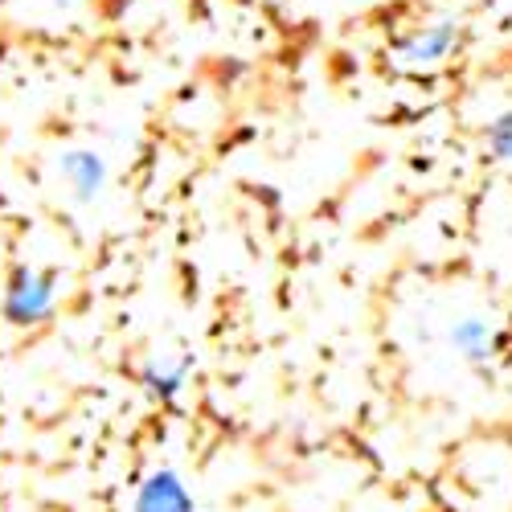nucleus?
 Wrapping results in <instances>:
<instances>
[{
	"label": "nucleus",
	"mask_w": 512,
	"mask_h": 512,
	"mask_svg": "<svg viewBox=\"0 0 512 512\" xmlns=\"http://www.w3.org/2000/svg\"><path fill=\"white\" fill-rule=\"evenodd\" d=\"M50 312H54V279L21 267L13 275V283H9V295H5L9 324H37V320H46Z\"/></svg>",
	"instance_id": "nucleus-1"
},
{
	"label": "nucleus",
	"mask_w": 512,
	"mask_h": 512,
	"mask_svg": "<svg viewBox=\"0 0 512 512\" xmlns=\"http://www.w3.org/2000/svg\"><path fill=\"white\" fill-rule=\"evenodd\" d=\"M58 173H62L66 189L74 193V201H82V205L99 201L103 189H107V177H111L107 160L95 148H70V152H62L58 156Z\"/></svg>",
	"instance_id": "nucleus-2"
},
{
	"label": "nucleus",
	"mask_w": 512,
	"mask_h": 512,
	"mask_svg": "<svg viewBox=\"0 0 512 512\" xmlns=\"http://www.w3.org/2000/svg\"><path fill=\"white\" fill-rule=\"evenodd\" d=\"M136 512H193V496L177 472H152L136 492Z\"/></svg>",
	"instance_id": "nucleus-3"
},
{
	"label": "nucleus",
	"mask_w": 512,
	"mask_h": 512,
	"mask_svg": "<svg viewBox=\"0 0 512 512\" xmlns=\"http://www.w3.org/2000/svg\"><path fill=\"white\" fill-rule=\"evenodd\" d=\"M451 345L459 349L463 361L484 365V361L496 357V349H500V332H496V324H488V320H480V316H467V320H459V324L451 328Z\"/></svg>",
	"instance_id": "nucleus-4"
},
{
	"label": "nucleus",
	"mask_w": 512,
	"mask_h": 512,
	"mask_svg": "<svg viewBox=\"0 0 512 512\" xmlns=\"http://www.w3.org/2000/svg\"><path fill=\"white\" fill-rule=\"evenodd\" d=\"M455 46V25L451 21H439V25H426L422 33H414L406 46L398 50V58L406 66H431V62H443Z\"/></svg>",
	"instance_id": "nucleus-5"
},
{
	"label": "nucleus",
	"mask_w": 512,
	"mask_h": 512,
	"mask_svg": "<svg viewBox=\"0 0 512 512\" xmlns=\"http://www.w3.org/2000/svg\"><path fill=\"white\" fill-rule=\"evenodd\" d=\"M185 373H189V357H181V361L156 357V361H148V369H144V386H148L152 398L173 402V398L185 390Z\"/></svg>",
	"instance_id": "nucleus-6"
},
{
	"label": "nucleus",
	"mask_w": 512,
	"mask_h": 512,
	"mask_svg": "<svg viewBox=\"0 0 512 512\" xmlns=\"http://www.w3.org/2000/svg\"><path fill=\"white\" fill-rule=\"evenodd\" d=\"M488 144H492V152H496L500 160H512V111H508V115H500V119L492 123Z\"/></svg>",
	"instance_id": "nucleus-7"
},
{
	"label": "nucleus",
	"mask_w": 512,
	"mask_h": 512,
	"mask_svg": "<svg viewBox=\"0 0 512 512\" xmlns=\"http://www.w3.org/2000/svg\"><path fill=\"white\" fill-rule=\"evenodd\" d=\"M25 5H37V9H46V13H58V17H74L78 9H87L91 0H25Z\"/></svg>",
	"instance_id": "nucleus-8"
}]
</instances>
